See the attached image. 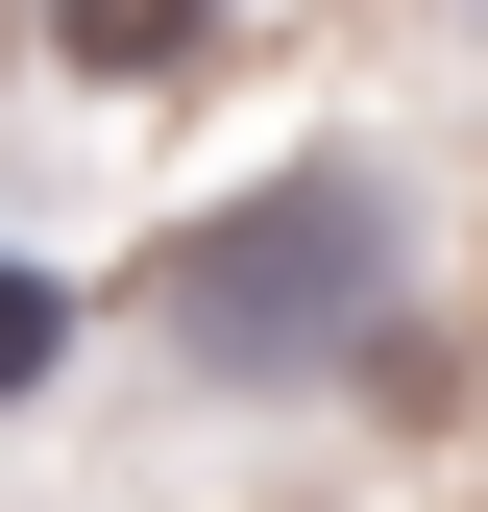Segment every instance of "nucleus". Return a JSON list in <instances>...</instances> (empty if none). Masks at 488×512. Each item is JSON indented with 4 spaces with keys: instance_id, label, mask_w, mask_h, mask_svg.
I'll return each instance as SVG.
<instances>
[{
    "instance_id": "f257e3e1",
    "label": "nucleus",
    "mask_w": 488,
    "mask_h": 512,
    "mask_svg": "<svg viewBox=\"0 0 488 512\" xmlns=\"http://www.w3.org/2000/svg\"><path fill=\"white\" fill-rule=\"evenodd\" d=\"M415 171L391 147H269V171H220V196H171L147 244H122V293H98V342H147L196 415H318V391H415Z\"/></svg>"
},
{
    "instance_id": "f03ea898",
    "label": "nucleus",
    "mask_w": 488,
    "mask_h": 512,
    "mask_svg": "<svg viewBox=\"0 0 488 512\" xmlns=\"http://www.w3.org/2000/svg\"><path fill=\"white\" fill-rule=\"evenodd\" d=\"M25 49L74 98H196V74H244V0H25Z\"/></svg>"
},
{
    "instance_id": "7ed1b4c3",
    "label": "nucleus",
    "mask_w": 488,
    "mask_h": 512,
    "mask_svg": "<svg viewBox=\"0 0 488 512\" xmlns=\"http://www.w3.org/2000/svg\"><path fill=\"white\" fill-rule=\"evenodd\" d=\"M74 366H98V269L0 244V439H25V415H74Z\"/></svg>"
},
{
    "instance_id": "20e7f679",
    "label": "nucleus",
    "mask_w": 488,
    "mask_h": 512,
    "mask_svg": "<svg viewBox=\"0 0 488 512\" xmlns=\"http://www.w3.org/2000/svg\"><path fill=\"white\" fill-rule=\"evenodd\" d=\"M440 25H464V49H488V0H440Z\"/></svg>"
}]
</instances>
